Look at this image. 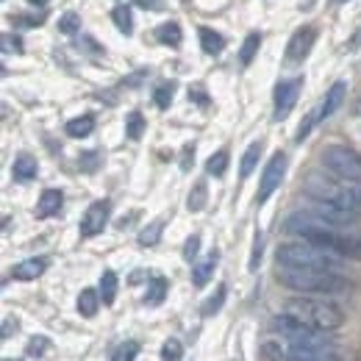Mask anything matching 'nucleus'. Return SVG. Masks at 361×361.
I'll use <instances>...</instances> for the list:
<instances>
[{"label": "nucleus", "instance_id": "20", "mask_svg": "<svg viewBox=\"0 0 361 361\" xmlns=\"http://www.w3.org/2000/svg\"><path fill=\"white\" fill-rule=\"evenodd\" d=\"M100 300H103V306H111L114 300H117V272L106 270L100 275Z\"/></svg>", "mask_w": 361, "mask_h": 361}, {"label": "nucleus", "instance_id": "28", "mask_svg": "<svg viewBox=\"0 0 361 361\" xmlns=\"http://www.w3.org/2000/svg\"><path fill=\"white\" fill-rule=\"evenodd\" d=\"M173 94H176V84H173V81H164V84H159L156 92H153V103H156L159 109H170Z\"/></svg>", "mask_w": 361, "mask_h": 361}, {"label": "nucleus", "instance_id": "41", "mask_svg": "<svg viewBox=\"0 0 361 361\" xmlns=\"http://www.w3.org/2000/svg\"><path fill=\"white\" fill-rule=\"evenodd\" d=\"M262 247H264V239H262V233H256V242H253V256H250V270H259V262H262Z\"/></svg>", "mask_w": 361, "mask_h": 361}, {"label": "nucleus", "instance_id": "29", "mask_svg": "<svg viewBox=\"0 0 361 361\" xmlns=\"http://www.w3.org/2000/svg\"><path fill=\"white\" fill-rule=\"evenodd\" d=\"M226 295H228V289H226V283H220L217 286V292L203 303V317H212V314H217L220 309H223V303H226Z\"/></svg>", "mask_w": 361, "mask_h": 361}, {"label": "nucleus", "instance_id": "48", "mask_svg": "<svg viewBox=\"0 0 361 361\" xmlns=\"http://www.w3.org/2000/svg\"><path fill=\"white\" fill-rule=\"evenodd\" d=\"M342 3H348V0H342Z\"/></svg>", "mask_w": 361, "mask_h": 361}, {"label": "nucleus", "instance_id": "16", "mask_svg": "<svg viewBox=\"0 0 361 361\" xmlns=\"http://www.w3.org/2000/svg\"><path fill=\"white\" fill-rule=\"evenodd\" d=\"M45 270H47V259L45 256H37V259H25V262L14 264L11 275H14L17 281H34V278H39Z\"/></svg>", "mask_w": 361, "mask_h": 361}, {"label": "nucleus", "instance_id": "24", "mask_svg": "<svg viewBox=\"0 0 361 361\" xmlns=\"http://www.w3.org/2000/svg\"><path fill=\"white\" fill-rule=\"evenodd\" d=\"M228 161H231V156H228V150H217V153H212L209 156V161H206V173L209 176H214V178H223L228 170Z\"/></svg>", "mask_w": 361, "mask_h": 361}, {"label": "nucleus", "instance_id": "1", "mask_svg": "<svg viewBox=\"0 0 361 361\" xmlns=\"http://www.w3.org/2000/svg\"><path fill=\"white\" fill-rule=\"evenodd\" d=\"M283 233L295 236V239H306L317 247H325L342 259H361V236L353 231H345L339 226L322 223L312 214L300 212V214H289L283 220Z\"/></svg>", "mask_w": 361, "mask_h": 361}, {"label": "nucleus", "instance_id": "30", "mask_svg": "<svg viewBox=\"0 0 361 361\" xmlns=\"http://www.w3.org/2000/svg\"><path fill=\"white\" fill-rule=\"evenodd\" d=\"M161 228H164L161 220H156V223H150L147 228H142V233H139V245H142V247H153V245L161 239Z\"/></svg>", "mask_w": 361, "mask_h": 361}, {"label": "nucleus", "instance_id": "23", "mask_svg": "<svg viewBox=\"0 0 361 361\" xmlns=\"http://www.w3.org/2000/svg\"><path fill=\"white\" fill-rule=\"evenodd\" d=\"M259 47H262V34L259 31H253V34H247L245 37V42H242V50H239V61L247 67L253 59H256V53H259Z\"/></svg>", "mask_w": 361, "mask_h": 361}, {"label": "nucleus", "instance_id": "5", "mask_svg": "<svg viewBox=\"0 0 361 361\" xmlns=\"http://www.w3.org/2000/svg\"><path fill=\"white\" fill-rule=\"evenodd\" d=\"M275 262L278 267H295V270H331V272H342L345 262L342 256L325 250V247H317L306 239H289V242H281L278 250H275Z\"/></svg>", "mask_w": 361, "mask_h": 361}, {"label": "nucleus", "instance_id": "10", "mask_svg": "<svg viewBox=\"0 0 361 361\" xmlns=\"http://www.w3.org/2000/svg\"><path fill=\"white\" fill-rule=\"evenodd\" d=\"M314 39H317V31L312 28V25L298 28V31L292 34L289 45H286V64H300V61H303V59L312 53Z\"/></svg>", "mask_w": 361, "mask_h": 361}, {"label": "nucleus", "instance_id": "25", "mask_svg": "<svg viewBox=\"0 0 361 361\" xmlns=\"http://www.w3.org/2000/svg\"><path fill=\"white\" fill-rule=\"evenodd\" d=\"M111 20H114V25H117L123 34H131V31H134V11L128 8V3L117 6V8L111 11Z\"/></svg>", "mask_w": 361, "mask_h": 361}, {"label": "nucleus", "instance_id": "35", "mask_svg": "<svg viewBox=\"0 0 361 361\" xmlns=\"http://www.w3.org/2000/svg\"><path fill=\"white\" fill-rule=\"evenodd\" d=\"M197 253H200V236H197V233H192V236L183 242V259L192 264V262L197 259Z\"/></svg>", "mask_w": 361, "mask_h": 361}, {"label": "nucleus", "instance_id": "22", "mask_svg": "<svg viewBox=\"0 0 361 361\" xmlns=\"http://www.w3.org/2000/svg\"><path fill=\"white\" fill-rule=\"evenodd\" d=\"M100 292H94V289H84L81 295H78V314L81 317H94L97 314V309H100Z\"/></svg>", "mask_w": 361, "mask_h": 361}, {"label": "nucleus", "instance_id": "4", "mask_svg": "<svg viewBox=\"0 0 361 361\" xmlns=\"http://www.w3.org/2000/svg\"><path fill=\"white\" fill-rule=\"evenodd\" d=\"M275 278L281 286L300 292V295H319V298H331V295H342L350 289V278L345 272L331 270H295V267H278Z\"/></svg>", "mask_w": 361, "mask_h": 361}, {"label": "nucleus", "instance_id": "12", "mask_svg": "<svg viewBox=\"0 0 361 361\" xmlns=\"http://www.w3.org/2000/svg\"><path fill=\"white\" fill-rule=\"evenodd\" d=\"M217 264H220V253L217 250H212L206 259H200L195 267H192V283L200 289V286H206L209 281H212V275L217 270Z\"/></svg>", "mask_w": 361, "mask_h": 361}, {"label": "nucleus", "instance_id": "32", "mask_svg": "<svg viewBox=\"0 0 361 361\" xmlns=\"http://www.w3.org/2000/svg\"><path fill=\"white\" fill-rule=\"evenodd\" d=\"M59 31L67 34V37L78 34V31H81V17H78L75 11H64V14L59 17Z\"/></svg>", "mask_w": 361, "mask_h": 361}, {"label": "nucleus", "instance_id": "38", "mask_svg": "<svg viewBox=\"0 0 361 361\" xmlns=\"http://www.w3.org/2000/svg\"><path fill=\"white\" fill-rule=\"evenodd\" d=\"M180 353H183V350H180L178 339H167V342H164V348H161V359L164 361H178Z\"/></svg>", "mask_w": 361, "mask_h": 361}, {"label": "nucleus", "instance_id": "18", "mask_svg": "<svg viewBox=\"0 0 361 361\" xmlns=\"http://www.w3.org/2000/svg\"><path fill=\"white\" fill-rule=\"evenodd\" d=\"M262 150H264V142H262V139H259V142H250V147L245 150L242 164H239V176H242V178H250V176H253V170L259 167Z\"/></svg>", "mask_w": 361, "mask_h": 361}, {"label": "nucleus", "instance_id": "15", "mask_svg": "<svg viewBox=\"0 0 361 361\" xmlns=\"http://www.w3.org/2000/svg\"><path fill=\"white\" fill-rule=\"evenodd\" d=\"M61 206H64V195H61V189H45L42 195H39V203H37V214L39 217H56L59 212H61Z\"/></svg>", "mask_w": 361, "mask_h": 361}, {"label": "nucleus", "instance_id": "45", "mask_svg": "<svg viewBox=\"0 0 361 361\" xmlns=\"http://www.w3.org/2000/svg\"><path fill=\"white\" fill-rule=\"evenodd\" d=\"M359 47H361V28L356 31V34H353V39L348 42V50H359Z\"/></svg>", "mask_w": 361, "mask_h": 361}, {"label": "nucleus", "instance_id": "19", "mask_svg": "<svg viewBox=\"0 0 361 361\" xmlns=\"http://www.w3.org/2000/svg\"><path fill=\"white\" fill-rule=\"evenodd\" d=\"M167 289H170V283H167V278H164V275L150 278L147 292H145V306H161V303H164V298H167Z\"/></svg>", "mask_w": 361, "mask_h": 361}, {"label": "nucleus", "instance_id": "9", "mask_svg": "<svg viewBox=\"0 0 361 361\" xmlns=\"http://www.w3.org/2000/svg\"><path fill=\"white\" fill-rule=\"evenodd\" d=\"M109 214H111V203L109 200H94L81 217V226H78L81 236H97L109 223Z\"/></svg>", "mask_w": 361, "mask_h": 361}, {"label": "nucleus", "instance_id": "13", "mask_svg": "<svg viewBox=\"0 0 361 361\" xmlns=\"http://www.w3.org/2000/svg\"><path fill=\"white\" fill-rule=\"evenodd\" d=\"M37 173H39V164H37V159L31 153H20L14 159V164H11V176H14V180H20V183L34 180Z\"/></svg>", "mask_w": 361, "mask_h": 361}, {"label": "nucleus", "instance_id": "21", "mask_svg": "<svg viewBox=\"0 0 361 361\" xmlns=\"http://www.w3.org/2000/svg\"><path fill=\"white\" fill-rule=\"evenodd\" d=\"M92 131H94V117H92V114L73 117V120L67 123V136H73V139H84V136H90Z\"/></svg>", "mask_w": 361, "mask_h": 361}, {"label": "nucleus", "instance_id": "36", "mask_svg": "<svg viewBox=\"0 0 361 361\" xmlns=\"http://www.w3.org/2000/svg\"><path fill=\"white\" fill-rule=\"evenodd\" d=\"M97 164H100V153H97V150H90V153H81V156H78V167H81L84 173H94Z\"/></svg>", "mask_w": 361, "mask_h": 361}, {"label": "nucleus", "instance_id": "11", "mask_svg": "<svg viewBox=\"0 0 361 361\" xmlns=\"http://www.w3.org/2000/svg\"><path fill=\"white\" fill-rule=\"evenodd\" d=\"M345 94H348V84L345 81H336L331 90H328V94H325V100L319 103V109H317V117H319V123L322 120H328L342 103H345Z\"/></svg>", "mask_w": 361, "mask_h": 361}, {"label": "nucleus", "instance_id": "42", "mask_svg": "<svg viewBox=\"0 0 361 361\" xmlns=\"http://www.w3.org/2000/svg\"><path fill=\"white\" fill-rule=\"evenodd\" d=\"M192 159H195V145H183V150H180V170L183 173L192 167Z\"/></svg>", "mask_w": 361, "mask_h": 361}, {"label": "nucleus", "instance_id": "47", "mask_svg": "<svg viewBox=\"0 0 361 361\" xmlns=\"http://www.w3.org/2000/svg\"><path fill=\"white\" fill-rule=\"evenodd\" d=\"M359 117H361V103H359Z\"/></svg>", "mask_w": 361, "mask_h": 361}, {"label": "nucleus", "instance_id": "17", "mask_svg": "<svg viewBox=\"0 0 361 361\" xmlns=\"http://www.w3.org/2000/svg\"><path fill=\"white\" fill-rule=\"evenodd\" d=\"M197 37H200L203 53H209V56H217V53L226 50V37L217 34L214 28H209V25H200V28H197Z\"/></svg>", "mask_w": 361, "mask_h": 361}, {"label": "nucleus", "instance_id": "46", "mask_svg": "<svg viewBox=\"0 0 361 361\" xmlns=\"http://www.w3.org/2000/svg\"><path fill=\"white\" fill-rule=\"evenodd\" d=\"M28 3H37V6H45V3H50V0H28Z\"/></svg>", "mask_w": 361, "mask_h": 361}, {"label": "nucleus", "instance_id": "2", "mask_svg": "<svg viewBox=\"0 0 361 361\" xmlns=\"http://www.w3.org/2000/svg\"><path fill=\"white\" fill-rule=\"evenodd\" d=\"M342 322H345V312L334 300H325V298H295L272 319L275 331H281V334L295 331V328L331 334Z\"/></svg>", "mask_w": 361, "mask_h": 361}, {"label": "nucleus", "instance_id": "14", "mask_svg": "<svg viewBox=\"0 0 361 361\" xmlns=\"http://www.w3.org/2000/svg\"><path fill=\"white\" fill-rule=\"evenodd\" d=\"M259 361H289V350H286V342L283 336L275 339V336H267L259 342Z\"/></svg>", "mask_w": 361, "mask_h": 361}, {"label": "nucleus", "instance_id": "43", "mask_svg": "<svg viewBox=\"0 0 361 361\" xmlns=\"http://www.w3.org/2000/svg\"><path fill=\"white\" fill-rule=\"evenodd\" d=\"M11 328L17 331V319H3V331H0V336L8 339V336H11Z\"/></svg>", "mask_w": 361, "mask_h": 361}, {"label": "nucleus", "instance_id": "7", "mask_svg": "<svg viewBox=\"0 0 361 361\" xmlns=\"http://www.w3.org/2000/svg\"><path fill=\"white\" fill-rule=\"evenodd\" d=\"M300 90H303V78L298 75V78H283V81H278V87H275V109H272V120H286L289 114H292V109L298 106V97H300Z\"/></svg>", "mask_w": 361, "mask_h": 361}, {"label": "nucleus", "instance_id": "44", "mask_svg": "<svg viewBox=\"0 0 361 361\" xmlns=\"http://www.w3.org/2000/svg\"><path fill=\"white\" fill-rule=\"evenodd\" d=\"M192 97H195L200 106H206V92L200 90V87H192V90H189V100H192Z\"/></svg>", "mask_w": 361, "mask_h": 361}, {"label": "nucleus", "instance_id": "6", "mask_svg": "<svg viewBox=\"0 0 361 361\" xmlns=\"http://www.w3.org/2000/svg\"><path fill=\"white\" fill-rule=\"evenodd\" d=\"M319 161L328 173H334L336 178L350 180L361 186V156L353 147H345V145H328L322 147L319 153Z\"/></svg>", "mask_w": 361, "mask_h": 361}, {"label": "nucleus", "instance_id": "40", "mask_svg": "<svg viewBox=\"0 0 361 361\" xmlns=\"http://www.w3.org/2000/svg\"><path fill=\"white\" fill-rule=\"evenodd\" d=\"M45 20V14H31V17H23V14H17V17H11V23L17 25V28H28V25H39Z\"/></svg>", "mask_w": 361, "mask_h": 361}, {"label": "nucleus", "instance_id": "8", "mask_svg": "<svg viewBox=\"0 0 361 361\" xmlns=\"http://www.w3.org/2000/svg\"><path fill=\"white\" fill-rule=\"evenodd\" d=\"M286 176V153H272V159L267 161V167H264V173H262V183H259V195H256V200L259 203H267L272 197V192L281 186V180Z\"/></svg>", "mask_w": 361, "mask_h": 361}, {"label": "nucleus", "instance_id": "3", "mask_svg": "<svg viewBox=\"0 0 361 361\" xmlns=\"http://www.w3.org/2000/svg\"><path fill=\"white\" fill-rule=\"evenodd\" d=\"M303 195L312 203L334 206V209L348 212V214H359L361 212V186L336 178L334 173H312L303 183Z\"/></svg>", "mask_w": 361, "mask_h": 361}, {"label": "nucleus", "instance_id": "33", "mask_svg": "<svg viewBox=\"0 0 361 361\" xmlns=\"http://www.w3.org/2000/svg\"><path fill=\"white\" fill-rule=\"evenodd\" d=\"M206 183L200 180V183H195L192 186V192H189V197H186V206H189V212H200L203 206H206Z\"/></svg>", "mask_w": 361, "mask_h": 361}, {"label": "nucleus", "instance_id": "27", "mask_svg": "<svg viewBox=\"0 0 361 361\" xmlns=\"http://www.w3.org/2000/svg\"><path fill=\"white\" fill-rule=\"evenodd\" d=\"M136 356H139V342H136V339H126V342H120V345L114 348L111 361H134Z\"/></svg>", "mask_w": 361, "mask_h": 361}, {"label": "nucleus", "instance_id": "39", "mask_svg": "<svg viewBox=\"0 0 361 361\" xmlns=\"http://www.w3.org/2000/svg\"><path fill=\"white\" fill-rule=\"evenodd\" d=\"M317 123H319V117H317V111H312V114H309V117L300 123V128H298V134H295V142H303L306 136L312 134V128H314Z\"/></svg>", "mask_w": 361, "mask_h": 361}, {"label": "nucleus", "instance_id": "37", "mask_svg": "<svg viewBox=\"0 0 361 361\" xmlns=\"http://www.w3.org/2000/svg\"><path fill=\"white\" fill-rule=\"evenodd\" d=\"M0 45H3V53H23V39H20V34H3V39H0Z\"/></svg>", "mask_w": 361, "mask_h": 361}, {"label": "nucleus", "instance_id": "34", "mask_svg": "<svg viewBox=\"0 0 361 361\" xmlns=\"http://www.w3.org/2000/svg\"><path fill=\"white\" fill-rule=\"evenodd\" d=\"M47 350H50V339H47V336H31L28 345H25V353H28L31 359H42Z\"/></svg>", "mask_w": 361, "mask_h": 361}, {"label": "nucleus", "instance_id": "31", "mask_svg": "<svg viewBox=\"0 0 361 361\" xmlns=\"http://www.w3.org/2000/svg\"><path fill=\"white\" fill-rule=\"evenodd\" d=\"M145 126H147V120L142 117V111H131L128 120H126V134H128V139H142Z\"/></svg>", "mask_w": 361, "mask_h": 361}, {"label": "nucleus", "instance_id": "26", "mask_svg": "<svg viewBox=\"0 0 361 361\" xmlns=\"http://www.w3.org/2000/svg\"><path fill=\"white\" fill-rule=\"evenodd\" d=\"M156 37H159V42H164V45H170V47H178L180 39H183L178 23H164V25H159Z\"/></svg>", "mask_w": 361, "mask_h": 361}]
</instances>
